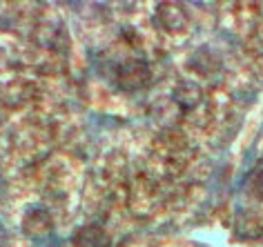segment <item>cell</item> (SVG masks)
Returning a JSON list of instances; mask_svg holds the SVG:
<instances>
[{"mask_svg":"<svg viewBox=\"0 0 263 247\" xmlns=\"http://www.w3.org/2000/svg\"><path fill=\"white\" fill-rule=\"evenodd\" d=\"M98 69H101V74L107 78L111 85L123 89V92H139V89L147 87L149 78H152L147 60H143L139 56L109 58Z\"/></svg>","mask_w":263,"mask_h":247,"instance_id":"6da1fadb","label":"cell"},{"mask_svg":"<svg viewBox=\"0 0 263 247\" xmlns=\"http://www.w3.org/2000/svg\"><path fill=\"white\" fill-rule=\"evenodd\" d=\"M23 230L31 238H45L51 234V216L43 205H31L23 214Z\"/></svg>","mask_w":263,"mask_h":247,"instance_id":"7a4b0ae2","label":"cell"},{"mask_svg":"<svg viewBox=\"0 0 263 247\" xmlns=\"http://www.w3.org/2000/svg\"><path fill=\"white\" fill-rule=\"evenodd\" d=\"M156 23H159L161 29L176 34V31H183L187 27V11L176 3L159 5V9H156Z\"/></svg>","mask_w":263,"mask_h":247,"instance_id":"3957f363","label":"cell"},{"mask_svg":"<svg viewBox=\"0 0 263 247\" xmlns=\"http://www.w3.org/2000/svg\"><path fill=\"white\" fill-rule=\"evenodd\" d=\"M71 245L74 247H111V238L101 225L89 223V225L78 227L74 232Z\"/></svg>","mask_w":263,"mask_h":247,"instance_id":"277c9868","label":"cell"},{"mask_svg":"<svg viewBox=\"0 0 263 247\" xmlns=\"http://www.w3.org/2000/svg\"><path fill=\"white\" fill-rule=\"evenodd\" d=\"M201 98H203L201 87L194 85V83H181V85L174 89V102L183 109V112L194 109L201 102Z\"/></svg>","mask_w":263,"mask_h":247,"instance_id":"5b68a950","label":"cell"},{"mask_svg":"<svg viewBox=\"0 0 263 247\" xmlns=\"http://www.w3.org/2000/svg\"><path fill=\"white\" fill-rule=\"evenodd\" d=\"M246 190L252 194L254 198L263 200V165L254 167L252 172L248 174V180H246Z\"/></svg>","mask_w":263,"mask_h":247,"instance_id":"8992f818","label":"cell"},{"mask_svg":"<svg viewBox=\"0 0 263 247\" xmlns=\"http://www.w3.org/2000/svg\"><path fill=\"white\" fill-rule=\"evenodd\" d=\"M246 230H250L248 238H256V236H261L263 234V225L252 216H241L239 220H236V232H239V236H243Z\"/></svg>","mask_w":263,"mask_h":247,"instance_id":"52a82bcc","label":"cell"},{"mask_svg":"<svg viewBox=\"0 0 263 247\" xmlns=\"http://www.w3.org/2000/svg\"><path fill=\"white\" fill-rule=\"evenodd\" d=\"M0 247H9V234L0 227Z\"/></svg>","mask_w":263,"mask_h":247,"instance_id":"ba28073f","label":"cell"}]
</instances>
